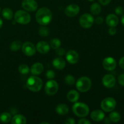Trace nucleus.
Returning <instances> with one entry per match:
<instances>
[{
  "mask_svg": "<svg viewBox=\"0 0 124 124\" xmlns=\"http://www.w3.org/2000/svg\"><path fill=\"white\" fill-rule=\"evenodd\" d=\"M121 24H122V25L124 27V15H122V18H121Z\"/></svg>",
  "mask_w": 124,
  "mask_h": 124,
  "instance_id": "37998d69",
  "label": "nucleus"
},
{
  "mask_svg": "<svg viewBox=\"0 0 124 124\" xmlns=\"http://www.w3.org/2000/svg\"><path fill=\"white\" fill-rule=\"evenodd\" d=\"M59 88L58 82L53 79H50L46 83L45 92L48 96H53L57 93Z\"/></svg>",
  "mask_w": 124,
  "mask_h": 124,
  "instance_id": "6e6552de",
  "label": "nucleus"
},
{
  "mask_svg": "<svg viewBox=\"0 0 124 124\" xmlns=\"http://www.w3.org/2000/svg\"><path fill=\"white\" fill-rule=\"evenodd\" d=\"M98 1L100 2L101 4L103 5V6H107L110 3L111 0H98Z\"/></svg>",
  "mask_w": 124,
  "mask_h": 124,
  "instance_id": "58836bf2",
  "label": "nucleus"
},
{
  "mask_svg": "<svg viewBox=\"0 0 124 124\" xmlns=\"http://www.w3.org/2000/svg\"><path fill=\"white\" fill-rule=\"evenodd\" d=\"M119 65L121 69L124 70V56L122 57V58H121V59L119 60Z\"/></svg>",
  "mask_w": 124,
  "mask_h": 124,
  "instance_id": "a19ab883",
  "label": "nucleus"
},
{
  "mask_svg": "<svg viewBox=\"0 0 124 124\" xmlns=\"http://www.w3.org/2000/svg\"><path fill=\"white\" fill-rule=\"evenodd\" d=\"M11 119H12V116L9 113L4 112L0 115V122L2 123H8L11 121Z\"/></svg>",
  "mask_w": 124,
  "mask_h": 124,
  "instance_id": "393cba45",
  "label": "nucleus"
},
{
  "mask_svg": "<svg viewBox=\"0 0 124 124\" xmlns=\"http://www.w3.org/2000/svg\"><path fill=\"white\" fill-rule=\"evenodd\" d=\"M76 87L78 90L82 93L88 92L92 87V81L87 76H82L76 81Z\"/></svg>",
  "mask_w": 124,
  "mask_h": 124,
  "instance_id": "20e7f679",
  "label": "nucleus"
},
{
  "mask_svg": "<svg viewBox=\"0 0 124 124\" xmlns=\"http://www.w3.org/2000/svg\"><path fill=\"white\" fill-rule=\"evenodd\" d=\"M22 47V43L20 41H14L11 43L10 48L12 52H16Z\"/></svg>",
  "mask_w": 124,
  "mask_h": 124,
  "instance_id": "bb28decb",
  "label": "nucleus"
},
{
  "mask_svg": "<svg viewBox=\"0 0 124 124\" xmlns=\"http://www.w3.org/2000/svg\"><path fill=\"white\" fill-rule=\"evenodd\" d=\"M87 1H94V0H87Z\"/></svg>",
  "mask_w": 124,
  "mask_h": 124,
  "instance_id": "49530a36",
  "label": "nucleus"
},
{
  "mask_svg": "<svg viewBox=\"0 0 124 124\" xmlns=\"http://www.w3.org/2000/svg\"><path fill=\"white\" fill-rule=\"evenodd\" d=\"M79 24L84 29H89L93 25L94 22V19L92 15L89 13H84L80 17Z\"/></svg>",
  "mask_w": 124,
  "mask_h": 124,
  "instance_id": "0eeeda50",
  "label": "nucleus"
},
{
  "mask_svg": "<svg viewBox=\"0 0 124 124\" xmlns=\"http://www.w3.org/2000/svg\"><path fill=\"white\" fill-rule=\"evenodd\" d=\"M55 53L58 56H62L64 55L65 53V50L63 48H58L57 49H56Z\"/></svg>",
  "mask_w": 124,
  "mask_h": 124,
  "instance_id": "473e14b6",
  "label": "nucleus"
},
{
  "mask_svg": "<svg viewBox=\"0 0 124 124\" xmlns=\"http://www.w3.org/2000/svg\"><path fill=\"white\" fill-rule=\"evenodd\" d=\"M106 23L109 27H116L119 23V19L115 14H109L106 18Z\"/></svg>",
  "mask_w": 124,
  "mask_h": 124,
  "instance_id": "6ab92c4d",
  "label": "nucleus"
},
{
  "mask_svg": "<svg viewBox=\"0 0 124 124\" xmlns=\"http://www.w3.org/2000/svg\"><path fill=\"white\" fill-rule=\"evenodd\" d=\"M65 124H75V121L73 118H68L66 121H65Z\"/></svg>",
  "mask_w": 124,
  "mask_h": 124,
  "instance_id": "ea45409f",
  "label": "nucleus"
},
{
  "mask_svg": "<svg viewBox=\"0 0 124 124\" xmlns=\"http://www.w3.org/2000/svg\"><path fill=\"white\" fill-rule=\"evenodd\" d=\"M49 124V123H48V122H41V124Z\"/></svg>",
  "mask_w": 124,
  "mask_h": 124,
  "instance_id": "a18cd8bd",
  "label": "nucleus"
},
{
  "mask_svg": "<svg viewBox=\"0 0 124 124\" xmlns=\"http://www.w3.org/2000/svg\"><path fill=\"white\" fill-rule=\"evenodd\" d=\"M18 71L22 75H27L30 71V69L26 64H21L18 67Z\"/></svg>",
  "mask_w": 124,
  "mask_h": 124,
  "instance_id": "7c9ffc66",
  "label": "nucleus"
},
{
  "mask_svg": "<svg viewBox=\"0 0 124 124\" xmlns=\"http://www.w3.org/2000/svg\"><path fill=\"white\" fill-rule=\"evenodd\" d=\"M80 8L77 4H71L69 5L65 9V14L69 17H74L79 13Z\"/></svg>",
  "mask_w": 124,
  "mask_h": 124,
  "instance_id": "f8f14e48",
  "label": "nucleus"
},
{
  "mask_svg": "<svg viewBox=\"0 0 124 124\" xmlns=\"http://www.w3.org/2000/svg\"><path fill=\"white\" fill-rule=\"evenodd\" d=\"M36 48L39 53H41V54H46L50 51V46L46 41H41L37 43Z\"/></svg>",
  "mask_w": 124,
  "mask_h": 124,
  "instance_id": "2eb2a0df",
  "label": "nucleus"
},
{
  "mask_svg": "<svg viewBox=\"0 0 124 124\" xmlns=\"http://www.w3.org/2000/svg\"><path fill=\"white\" fill-rule=\"evenodd\" d=\"M22 52L27 56H32L36 53V48L35 45L30 42H25L22 45Z\"/></svg>",
  "mask_w": 124,
  "mask_h": 124,
  "instance_id": "1a4fd4ad",
  "label": "nucleus"
},
{
  "mask_svg": "<svg viewBox=\"0 0 124 124\" xmlns=\"http://www.w3.org/2000/svg\"><path fill=\"white\" fill-rule=\"evenodd\" d=\"M14 19L15 22L18 24L25 25L30 23L31 21V16L26 11L19 10L15 13Z\"/></svg>",
  "mask_w": 124,
  "mask_h": 124,
  "instance_id": "39448f33",
  "label": "nucleus"
},
{
  "mask_svg": "<svg viewBox=\"0 0 124 124\" xmlns=\"http://www.w3.org/2000/svg\"><path fill=\"white\" fill-rule=\"evenodd\" d=\"M2 15L7 20H10L13 18V13L12 10L8 7H6L2 11Z\"/></svg>",
  "mask_w": 124,
  "mask_h": 124,
  "instance_id": "5701e85b",
  "label": "nucleus"
},
{
  "mask_svg": "<svg viewBox=\"0 0 124 124\" xmlns=\"http://www.w3.org/2000/svg\"><path fill=\"white\" fill-rule=\"evenodd\" d=\"M22 7L28 12H35L38 9V5L35 0H23Z\"/></svg>",
  "mask_w": 124,
  "mask_h": 124,
  "instance_id": "9d476101",
  "label": "nucleus"
},
{
  "mask_svg": "<svg viewBox=\"0 0 124 124\" xmlns=\"http://www.w3.org/2000/svg\"><path fill=\"white\" fill-rule=\"evenodd\" d=\"M55 77V73L53 70H49L46 72V78L49 79H53Z\"/></svg>",
  "mask_w": 124,
  "mask_h": 124,
  "instance_id": "2f4dec72",
  "label": "nucleus"
},
{
  "mask_svg": "<svg viewBox=\"0 0 124 124\" xmlns=\"http://www.w3.org/2000/svg\"><path fill=\"white\" fill-rule=\"evenodd\" d=\"M36 20L41 25H47L52 20V13L49 8L42 7L38 10L36 13Z\"/></svg>",
  "mask_w": 124,
  "mask_h": 124,
  "instance_id": "f257e3e1",
  "label": "nucleus"
},
{
  "mask_svg": "<svg viewBox=\"0 0 124 124\" xmlns=\"http://www.w3.org/2000/svg\"><path fill=\"white\" fill-rule=\"evenodd\" d=\"M12 124H25L27 120L25 116L22 115H16L11 119Z\"/></svg>",
  "mask_w": 124,
  "mask_h": 124,
  "instance_id": "4be33fe9",
  "label": "nucleus"
},
{
  "mask_svg": "<svg viewBox=\"0 0 124 124\" xmlns=\"http://www.w3.org/2000/svg\"><path fill=\"white\" fill-rule=\"evenodd\" d=\"M66 59L69 63L71 64H75L79 61V56L76 51L70 50L66 54Z\"/></svg>",
  "mask_w": 124,
  "mask_h": 124,
  "instance_id": "4468645a",
  "label": "nucleus"
},
{
  "mask_svg": "<svg viewBox=\"0 0 124 124\" xmlns=\"http://www.w3.org/2000/svg\"><path fill=\"white\" fill-rule=\"evenodd\" d=\"M44 70V66L40 62H36L33 64L30 69V72L33 75H39L42 73Z\"/></svg>",
  "mask_w": 124,
  "mask_h": 124,
  "instance_id": "f3484780",
  "label": "nucleus"
},
{
  "mask_svg": "<svg viewBox=\"0 0 124 124\" xmlns=\"http://www.w3.org/2000/svg\"><path fill=\"white\" fill-rule=\"evenodd\" d=\"M56 112L59 115L64 116L67 115L69 111V108L66 104H60L57 105L56 107Z\"/></svg>",
  "mask_w": 124,
  "mask_h": 124,
  "instance_id": "412c9836",
  "label": "nucleus"
},
{
  "mask_svg": "<svg viewBox=\"0 0 124 124\" xmlns=\"http://www.w3.org/2000/svg\"><path fill=\"white\" fill-rule=\"evenodd\" d=\"M67 98L69 101L71 102H76L79 99V94L76 90H71L68 92Z\"/></svg>",
  "mask_w": 124,
  "mask_h": 124,
  "instance_id": "aec40b11",
  "label": "nucleus"
},
{
  "mask_svg": "<svg viewBox=\"0 0 124 124\" xmlns=\"http://www.w3.org/2000/svg\"><path fill=\"white\" fill-rule=\"evenodd\" d=\"M61 46V41L59 39L54 38L50 41V46L53 49H57L58 48L60 47Z\"/></svg>",
  "mask_w": 124,
  "mask_h": 124,
  "instance_id": "c756f323",
  "label": "nucleus"
},
{
  "mask_svg": "<svg viewBox=\"0 0 124 124\" xmlns=\"http://www.w3.org/2000/svg\"><path fill=\"white\" fill-rule=\"evenodd\" d=\"M64 82L68 85L71 86L75 84V82H76V80H75V77L73 75H69L65 77V78H64Z\"/></svg>",
  "mask_w": 124,
  "mask_h": 124,
  "instance_id": "cd10ccee",
  "label": "nucleus"
},
{
  "mask_svg": "<svg viewBox=\"0 0 124 124\" xmlns=\"http://www.w3.org/2000/svg\"><path fill=\"white\" fill-rule=\"evenodd\" d=\"M90 117L92 120L96 122H100L103 121L105 118V114L102 110H95L91 113Z\"/></svg>",
  "mask_w": 124,
  "mask_h": 124,
  "instance_id": "dca6fc26",
  "label": "nucleus"
},
{
  "mask_svg": "<svg viewBox=\"0 0 124 124\" xmlns=\"http://www.w3.org/2000/svg\"><path fill=\"white\" fill-rule=\"evenodd\" d=\"M103 67L107 71H113L116 67V61L112 57H107L103 60Z\"/></svg>",
  "mask_w": 124,
  "mask_h": 124,
  "instance_id": "9b49d317",
  "label": "nucleus"
},
{
  "mask_svg": "<svg viewBox=\"0 0 124 124\" xmlns=\"http://www.w3.org/2000/svg\"><path fill=\"white\" fill-rule=\"evenodd\" d=\"M117 81H118L119 84L121 85V86L124 87V74H121L118 76L117 78Z\"/></svg>",
  "mask_w": 124,
  "mask_h": 124,
  "instance_id": "f704fd0d",
  "label": "nucleus"
},
{
  "mask_svg": "<svg viewBox=\"0 0 124 124\" xmlns=\"http://www.w3.org/2000/svg\"><path fill=\"white\" fill-rule=\"evenodd\" d=\"M90 12L94 15H98L101 12V7L100 4L97 2L93 3L90 6Z\"/></svg>",
  "mask_w": 124,
  "mask_h": 124,
  "instance_id": "b1692460",
  "label": "nucleus"
},
{
  "mask_svg": "<svg viewBox=\"0 0 124 124\" xmlns=\"http://www.w3.org/2000/svg\"><path fill=\"white\" fill-rule=\"evenodd\" d=\"M49 29L45 27V25H42L38 29V33L39 35L41 36H43V37L48 36L49 35Z\"/></svg>",
  "mask_w": 124,
  "mask_h": 124,
  "instance_id": "c85d7f7f",
  "label": "nucleus"
},
{
  "mask_svg": "<svg viewBox=\"0 0 124 124\" xmlns=\"http://www.w3.org/2000/svg\"><path fill=\"white\" fill-rule=\"evenodd\" d=\"M121 118V117L120 114L116 111H113L109 116V119H110V121L114 123H117V122H119Z\"/></svg>",
  "mask_w": 124,
  "mask_h": 124,
  "instance_id": "a878e982",
  "label": "nucleus"
},
{
  "mask_svg": "<svg viewBox=\"0 0 124 124\" xmlns=\"http://www.w3.org/2000/svg\"><path fill=\"white\" fill-rule=\"evenodd\" d=\"M73 113L79 117H84L88 116L90 113V109L87 104L83 102H76L72 107Z\"/></svg>",
  "mask_w": 124,
  "mask_h": 124,
  "instance_id": "7ed1b4c3",
  "label": "nucleus"
},
{
  "mask_svg": "<svg viewBox=\"0 0 124 124\" xmlns=\"http://www.w3.org/2000/svg\"><path fill=\"white\" fill-rule=\"evenodd\" d=\"M2 25H3V21H2V19L0 18V29L2 27Z\"/></svg>",
  "mask_w": 124,
  "mask_h": 124,
  "instance_id": "c03bdc74",
  "label": "nucleus"
},
{
  "mask_svg": "<svg viewBox=\"0 0 124 124\" xmlns=\"http://www.w3.org/2000/svg\"><path fill=\"white\" fill-rule=\"evenodd\" d=\"M108 33L110 35H115L116 33V29L115 27H110L108 29Z\"/></svg>",
  "mask_w": 124,
  "mask_h": 124,
  "instance_id": "e433bc0d",
  "label": "nucleus"
},
{
  "mask_svg": "<svg viewBox=\"0 0 124 124\" xmlns=\"http://www.w3.org/2000/svg\"><path fill=\"white\" fill-rule=\"evenodd\" d=\"M52 64H53V67L56 69L62 70L65 68L66 62H65V61L63 58L58 57V58H56L53 59V62H52Z\"/></svg>",
  "mask_w": 124,
  "mask_h": 124,
  "instance_id": "a211bd4d",
  "label": "nucleus"
},
{
  "mask_svg": "<svg viewBox=\"0 0 124 124\" xmlns=\"http://www.w3.org/2000/svg\"><path fill=\"white\" fill-rule=\"evenodd\" d=\"M43 82L41 78L36 76H31L28 78L26 86L28 89L33 92H38L42 87Z\"/></svg>",
  "mask_w": 124,
  "mask_h": 124,
  "instance_id": "f03ea898",
  "label": "nucleus"
},
{
  "mask_svg": "<svg viewBox=\"0 0 124 124\" xmlns=\"http://www.w3.org/2000/svg\"><path fill=\"white\" fill-rule=\"evenodd\" d=\"M79 124H91L90 121H88L87 119H81L79 120L78 121Z\"/></svg>",
  "mask_w": 124,
  "mask_h": 124,
  "instance_id": "4c0bfd02",
  "label": "nucleus"
},
{
  "mask_svg": "<svg viewBox=\"0 0 124 124\" xmlns=\"http://www.w3.org/2000/svg\"><path fill=\"white\" fill-rule=\"evenodd\" d=\"M94 21L96 24H102L103 22H104V18L102 16H98L96 18V19H94Z\"/></svg>",
  "mask_w": 124,
  "mask_h": 124,
  "instance_id": "c9c22d12",
  "label": "nucleus"
},
{
  "mask_svg": "<svg viewBox=\"0 0 124 124\" xmlns=\"http://www.w3.org/2000/svg\"><path fill=\"white\" fill-rule=\"evenodd\" d=\"M0 12H1V8H0Z\"/></svg>",
  "mask_w": 124,
  "mask_h": 124,
  "instance_id": "de8ad7c7",
  "label": "nucleus"
},
{
  "mask_svg": "<svg viewBox=\"0 0 124 124\" xmlns=\"http://www.w3.org/2000/svg\"><path fill=\"white\" fill-rule=\"evenodd\" d=\"M124 10L121 6H117L115 8V13L118 15H122L124 14Z\"/></svg>",
  "mask_w": 124,
  "mask_h": 124,
  "instance_id": "72a5a7b5",
  "label": "nucleus"
},
{
  "mask_svg": "<svg viewBox=\"0 0 124 124\" xmlns=\"http://www.w3.org/2000/svg\"><path fill=\"white\" fill-rule=\"evenodd\" d=\"M102 84L106 88H112L116 84V79L113 75L111 74L105 75L102 78Z\"/></svg>",
  "mask_w": 124,
  "mask_h": 124,
  "instance_id": "ddd939ff",
  "label": "nucleus"
},
{
  "mask_svg": "<svg viewBox=\"0 0 124 124\" xmlns=\"http://www.w3.org/2000/svg\"><path fill=\"white\" fill-rule=\"evenodd\" d=\"M104 119H105V118H104ZM110 122H111V121H110V119H108V118H105V119L104 122H105V124H110Z\"/></svg>",
  "mask_w": 124,
  "mask_h": 124,
  "instance_id": "79ce46f5",
  "label": "nucleus"
},
{
  "mask_svg": "<svg viewBox=\"0 0 124 124\" xmlns=\"http://www.w3.org/2000/svg\"><path fill=\"white\" fill-rule=\"evenodd\" d=\"M101 107L103 111L105 112H111L113 111L116 107V101L115 98L108 97L103 99L101 104Z\"/></svg>",
  "mask_w": 124,
  "mask_h": 124,
  "instance_id": "423d86ee",
  "label": "nucleus"
}]
</instances>
